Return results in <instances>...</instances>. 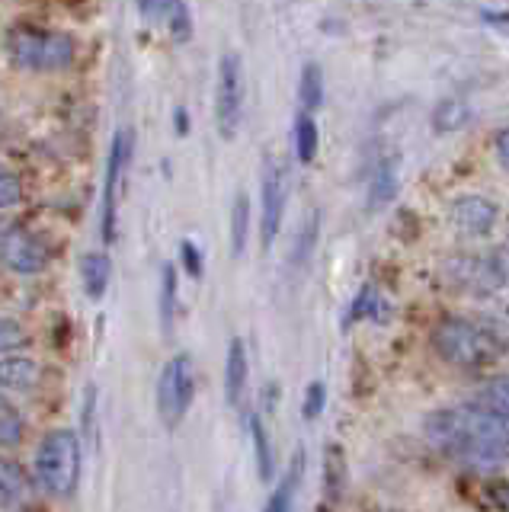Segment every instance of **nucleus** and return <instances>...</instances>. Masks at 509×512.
Listing matches in <instances>:
<instances>
[{
  "label": "nucleus",
  "mask_w": 509,
  "mask_h": 512,
  "mask_svg": "<svg viewBox=\"0 0 509 512\" xmlns=\"http://www.w3.org/2000/svg\"><path fill=\"white\" fill-rule=\"evenodd\" d=\"M426 436L445 455H455L468 464H500L509 458V420L487 407L436 410L426 420Z\"/></svg>",
  "instance_id": "nucleus-1"
},
{
  "label": "nucleus",
  "mask_w": 509,
  "mask_h": 512,
  "mask_svg": "<svg viewBox=\"0 0 509 512\" xmlns=\"http://www.w3.org/2000/svg\"><path fill=\"white\" fill-rule=\"evenodd\" d=\"M36 484L58 500L68 496L81 484V439L71 429H52L36 448L33 458Z\"/></svg>",
  "instance_id": "nucleus-2"
},
{
  "label": "nucleus",
  "mask_w": 509,
  "mask_h": 512,
  "mask_svg": "<svg viewBox=\"0 0 509 512\" xmlns=\"http://www.w3.org/2000/svg\"><path fill=\"white\" fill-rule=\"evenodd\" d=\"M7 55L23 71H65L74 61V39L55 29L17 23L7 32Z\"/></svg>",
  "instance_id": "nucleus-3"
},
{
  "label": "nucleus",
  "mask_w": 509,
  "mask_h": 512,
  "mask_svg": "<svg viewBox=\"0 0 509 512\" xmlns=\"http://www.w3.org/2000/svg\"><path fill=\"white\" fill-rule=\"evenodd\" d=\"M433 346L445 362L461 365V368H477L493 359L490 336L481 327H474L471 320H461V317L439 320V327L433 330Z\"/></svg>",
  "instance_id": "nucleus-4"
},
{
  "label": "nucleus",
  "mask_w": 509,
  "mask_h": 512,
  "mask_svg": "<svg viewBox=\"0 0 509 512\" xmlns=\"http://www.w3.org/2000/svg\"><path fill=\"white\" fill-rule=\"evenodd\" d=\"M135 154V132L132 128H119L113 138V148H109L106 160V183H103V240L113 244L116 240V221H119V202H122V186H125V173H129Z\"/></svg>",
  "instance_id": "nucleus-5"
},
{
  "label": "nucleus",
  "mask_w": 509,
  "mask_h": 512,
  "mask_svg": "<svg viewBox=\"0 0 509 512\" xmlns=\"http://www.w3.org/2000/svg\"><path fill=\"white\" fill-rule=\"evenodd\" d=\"M193 391H196V378H193V362L189 356H173L161 378H157V413H161L164 426H180L186 416L189 404H193Z\"/></svg>",
  "instance_id": "nucleus-6"
},
{
  "label": "nucleus",
  "mask_w": 509,
  "mask_h": 512,
  "mask_svg": "<svg viewBox=\"0 0 509 512\" xmlns=\"http://www.w3.org/2000/svg\"><path fill=\"white\" fill-rule=\"evenodd\" d=\"M244 116V71L241 58L234 52L221 55L218 61V84H215V125L221 138H234Z\"/></svg>",
  "instance_id": "nucleus-7"
},
{
  "label": "nucleus",
  "mask_w": 509,
  "mask_h": 512,
  "mask_svg": "<svg viewBox=\"0 0 509 512\" xmlns=\"http://www.w3.org/2000/svg\"><path fill=\"white\" fill-rule=\"evenodd\" d=\"M260 199H263V215H260V240L269 250L273 240L279 237L282 218H285V199H289V173L279 160L269 157L263 167V183H260Z\"/></svg>",
  "instance_id": "nucleus-8"
},
{
  "label": "nucleus",
  "mask_w": 509,
  "mask_h": 512,
  "mask_svg": "<svg viewBox=\"0 0 509 512\" xmlns=\"http://www.w3.org/2000/svg\"><path fill=\"white\" fill-rule=\"evenodd\" d=\"M0 260H4L10 269L23 272V276H33V272H42L52 260V247L49 240L39 234H29L23 228H7L4 240H0Z\"/></svg>",
  "instance_id": "nucleus-9"
},
{
  "label": "nucleus",
  "mask_w": 509,
  "mask_h": 512,
  "mask_svg": "<svg viewBox=\"0 0 509 512\" xmlns=\"http://www.w3.org/2000/svg\"><path fill=\"white\" fill-rule=\"evenodd\" d=\"M445 279L455 288H465L471 295H487L503 282L500 266L487 260V256H455V260L445 266Z\"/></svg>",
  "instance_id": "nucleus-10"
},
{
  "label": "nucleus",
  "mask_w": 509,
  "mask_h": 512,
  "mask_svg": "<svg viewBox=\"0 0 509 512\" xmlns=\"http://www.w3.org/2000/svg\"><path fill=\"white\" fill-rule=\"evenodd\" d=\"M449 221L458 234L465 237H484L497 224V205L484 196H458L449 208Z\"/></svg>",
  "instance_id": "nucleus-11"
},
{
  "label": "nucleus",
  "mask_w": 509,
  "mask_h": 512,
  "mask_svg": "<svg viewBox=\"0 0 509 512\" xmlns=\"http://www.w3.org/2000/svg\"><path fill=\"white\" fill-rule=\"evenodd\" d=\"M141 7H145V13L151 16L154 23H164L177 42H186L189 32H193L186 0H141Z\"/></svg>",
  "instance_id": "nucleus-12"
},
{
  "label": "nucleus",
  "mask_w": 509,
  "mask_h": 512,
  "mask_svg": "<svg viewBox=\"0 0 509 512\" xmlns=\"http://www.w3.org/2000/svg\"><path fill=\"white\" fill-rule=\"evenodd\" d=\"M247 375H250L247 349H244L241 340H231L228 343V359H225V397H228L231 407L241 404V397L247 391Z\"/></svg>",
  "instance_id": "nucleus-13"
},
{
  "label": "nucleus",
  "mask_w": 509,
  "mask_h": 512,
  "mask_svg": "<svg viewBox=\"0 0 509 512\" xmlns=\"http://www.w3.org/2000/svg\"><path fill=\"white\" fill-rule=\"evenodd\" d=\"M39 381V362L29 356H4L0 359V388L29 391Z\"/></svg>",
  "instance_id": "nucleus-14"
},
{
  "label": "nucleus",
  "mask_w": 509,
  "mask_h": 512,
  "mask_svg": "<svg viewBox=\"0 0 509 512\" xmlns=\"http://www.w3.org/2000/svg\"><path fill=\"white\" fill-rule=\"evenodd\" d=\"M109 276H113V263H109L106 253H87L81 260V279H84V292L100 301L109 288Z\"/></svg>",
  "instance_id": "nucleus-15"
},
{
  "label": "nucleus",
  "mask_w": 509,
  "mask_h": 512,
  "mask_svg": "<svg viewBox=\"0 0 509 512\" xmlns=\"http://www.w3.org/2000/svg\"><path fill=\"white\" fill-rule=\"evenodd\" d=\"M26 500V477L13 461L0 458V509H17Z\"/></svg>",
  "instance_id": "nucleus-16"
},
{
  "label": "nucleus",
  "mask_w": 509,
  "mask_h": 512,
  "mask_svg": "<svg viewBox=\"0 0 509 512\" xmlns=\"http://www.w3.org/2000/svg\"><path fill=\"white\" fill-rule=\"evenodd\" d=\"M471 106L461 96H445V100L433 109V128L436 132H458L461 125H468Z\"/></svg>",
  "instance_id": "nucleus-17"
},
{
  "label": "nucleus",
  "mask_w": 509,
  "mask_h": 512,
  "mask_svg": "<svg viewBox=\"0 0 509 512\" xmlns=\"http://www.w3.org/2000/svg\"><path fill=\"white\" fill-rule=\"evenodd\" d=\"M298 100L305 106V112H314L324 103V77H321V68H317V64H305V71H301Z\"/></svg>",
  "instance_id": "nucleus-18"
},
{
  "label": "nucleus",
  "mask_w": 509,
  "mask_h": 512,
  "mask_svg": "<svg viewBox=\"0 0 509 512\" xmlns=\"http://www.w3.org/2000/svg\"><path fill=\"white\" fill-rule=\"evenodd\" d=\"M247 231H250V199L244 192H237L234 208H231V253L241 256L247 247Z\"/></svg>",
  "instance_id": "nucleus-19"
},
{
  "label": "nucleus",
  "mask_w": 509,
  "mask_h": 512,
  "mask_svg": "<svg viewBox=\"0 0 509 512\" xmlns=\"http://www.w3.org/2000/svg\"><path fill=\"white\" fill-rule=\"evenodd\" d=\"M317 141H321V135H317V125L311 119V112H301V116L295 119V154H298L301 164H311L314 160Z\"/></svg>",
  "instance_id": "nucleus-20"
},
{
  "label": "nucleus",
  "mask_w": 509,
  "mask_h": 512,
  "mask_svg": "<svg viewBox=\"0 0 509 512\" xmlns=\"http://www.w3.org/2000/svg\"><path fill=\"white\" fill-rule=\"evenodd\" d=\"M173 317H177V269L167 263L161 272V327H164V333L173 330Z\"/></svg>",
  "instance_id": "nucleus-21"
},
{
  "label": "nucleus",
  "mask_w": 509,
  "mask_h": 512,
  "mask_svg": "<svg viewBox=\"0 0 509 512\" xmlns=\"http://www.w3.org/2000/svg\"><path fill=\"white\" fill-rule=\"evenodd\" d=\"M250 426V439H253V452H257V468H260V477L269 480L273 477V448H269V436L260 423V416H250L247 420Z\"/></svg>",
  "instance_id": "nucleus-22"
},
{
  "label": "nucleus",
  "mask_w": 509,
  "mask_h": 512,
  "mask_svg": "<svg viewBox=\"0 0 509 512\" xmlns=\"http://www.w3.org/2000/svg\"><path fill=\"white\" fill-rule=\"evenodd\" d=\"M23 439V416L10 400L0 394V445H20Z\"/></svg>",
  "instance_id": "nucleus-23"
},
{
  "label": "nucleus",
  "mask_w": 509,
  "mask_h": 512,
  "mask_svg": "<svg viewBox=\"0 0 509 512\" xmlns=\"http://www.w3.org/2000/svg\"><path fill=\"white\" fill-rule=\"evenodd\" d=\"M477 404L500 413L509 420V378H497V381H487L481 394H477Z\"/></svg>",
  "instance_id": "nucleus-24"
},
{
  "label": "nucleus",
  "mask_w": 509,
  "mask_h": 512,
  "mask_svg": "<svg viewBox=\"0 0 509 512\" xmlns=\"http://www.w3.org/2000/svg\"><path fill=\"white\" fill-rule=\"evenodd\" d=\"M23 202V183L7 164H0V208H13Z\"/></svg>",
  "instance_id": "nucleus-25"
},
{
  "label": "nucleus",
  "mask_w": 509,
  "mask_h": 512,
  "mask_svg": "<svg viewBox=\"0 0 509 512\" xmlns=\"http://www.w3.org/2000/svg\"><path fill=\"white\" fill-rule=\"evenodd\" d=\"M394 192H397L394 167H391V164L378 167L375 180H372V205H385V202H391V199H394Z\"/></svg>",
  "instance_id": "nucleus-26"
},
{
  "label": "nucleus",
  "mask_w": 509,
  "mask_h": 512,
  "mask_svg": "<svg viewBox=\"0 0 509 512\" xmlns=\"http://www.w3.org/2000/svg\"><path fill=\"white\" fill-rule=\"evenodd\" d=\"M301 474V455L295 458V468L292 474L282 480V487L269 496V503H266V512H289V503H292V487H295V477Z\"/></svg>",
  "instance_id": "nucleus-27"
},
{
  "label": "nucleus",
  "mask_w": 509,
  "mask_h": 512,
  "mask_svg": "<svg viewBox=\"0 0 509 512\" xmlns=\"http://www.w3.org/2000/svg\"><path fill=\"white\" fill-rule=\"evenodd\" d=\"M26 346V330L17 324V320H10V317H0V352H13V349H20Z\"/></svg>",
  "instance_id": "nucleus-28"
},
{
  "label": "nucleus",
  "mask_w": 509,
  "mask_h": 512,
  "mask_svg": "<svg viewBox=\"0 0 509 512\" xmlns=\"http://www.w3.org/2000/svg\"><path fill=\"white\" fill-rule=\"evenodd\" d=\"M375 311H378L375 288H362L353 301V308H349V314H346V324H356V320H362V317H375Z\"/></svg>",
  "instance_id": "nucleus-29"
},
{
  "label": "nucleus",
  "mask_w": 509,
  "mask_h": 512,
  "mask_svg": "<svg viewBox=\"0 0 509 512\" xmlns=\"http://www.w3.org/2000/svg\"><path fill=\"white\" fill-rule=\"evenodd\" d=\"M314 240H317V212L308 215L305 231H301V237L295 240V260H305V256L314 250Z\"/></svg>",
  "instance_id": "nucleus-30"
},
{
  "label": "nucleus",
  "mask_w": 509,
  "mask_h": 512,
  "mask_svg": "<svg viewBox=\"0 0 509 512\" xmlns=\"http://www.w3.org/2000/svg\"><path fill=\"white\" fill-rule=\"evenodd\" d=\"M180 260H183L186 276H193V279L202 276V253H199V247L193 244V240H183V244H180Z\"/></svg>",
  "instance_id": "nucleus-31"
},
{
  "label": "nucleus",
  "mask_w": 509,
  "mask_h": 512,
  "mask_svg": "<svg viewBox=\"0 0 509 512\" xmlns=\"http://www.w3.org/2000/svg\"><path fill=\"white\" fill-rule=\"evenodd\" d=\"M324 400H327L324 384L321 381H311L308 384V394H305V416H308V420H314V416L324 410Z\"/></svg>",
  "instance_id": "nucleus-32"
},
{
  "label": "nucleus",
  "mask_w": 509,
  "mask_h": 512,
  "mask_svg": "<svg viewBox=\"0 0 509 512\" xmlns=\"http://www.w3.org/2000/svg\"><path fill=\"white\" fill-rule=\"evenodd\" d=\"M493 148H497V160L509 170V128L497 132V138H493Z\"/></svg>",
  "instance_id": "nucleus-33"
},
{
  "label": "nucleus",
  "mask_w": 509,
  "mask_h": 512,
  "mask_svg": "<svg viewBox=\"0 0 509 512\" xmlns=\"http://www.w3.org/2000/svg\"><path fill=\"white\" fill-rule=\"evenodd\" d=\"M481 16H484V23H487V26L500 29V32H506V36H509V13H493V10H484Z\"/></svg>",
  "instance_id": "nucleus-34"
},
{
  "label": "nucleus",
  "mask_w": 509,
  "mask_h": 512,
  "mask_svg": "<svg viewBox=\"0 0 509 512\" xmlns=\"http://www.w3.org/2000/svg\"><path fill=\"white\" fill-rule=\"evenodd\" d=\"M497 500H500V503H503V506L509 509V484H506V487H500V493H497Z\"/></svg>",
  "instance_id": "nucleus-35"
},
{
  "label": "nucleus",
  "mask_w": 509,
  "mask_h": 512,
  "mask_svg": "<svg viewBox=\"0 0 509 512\" xmlns=\"http://www.w3.org/2000/svg\"><path fill=\"white\" fill-rule=\"evenodd\" d=\"M7 228H10V224H7V221H0V240H4V234H7Z\"/></svg>",
  "instance_id": "nucleus-36"
},
{
  "label": "nucleus",
  "mask_w": 509,
  "mask_h": 512,
  "mask_svg": "<svg viewBox=\"0 0 509 512\" xmlns=\"http://www.w3.org/2000/svg\"><path fill=\"white\" fill-rule=\"evenodd\" d=\"M506 237H509V212H506Z\"/></svg>",
  "instance_id": "nucleus-37"
}]
</instances>
